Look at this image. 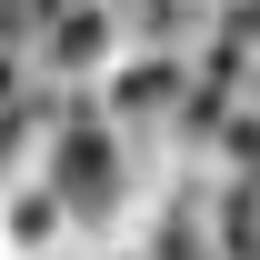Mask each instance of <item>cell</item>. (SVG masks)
<instances>
[{"mask_svg":"<svg viewBox=\"0 0 260 260\" xmlns=\"http://www.w3.org/2000/svg\"><path fill=\"white\" fill-rule=\"evenodd\" d=\"M110 120L140 140V130H180V110H190V70H180V50H140V60L110 70Z\"/></svg>","mask_w":260,"mask_h":260,"instance_id":"obj_1","label":"cell"},{"mask_svg":"<svg viewBox=\"0 0 260 260\" xmlns=\"http://www.w3.org/2000/svg\"><path fill=\"white\" fill-rule=\"evenodd\" d=\"M110 40H120V10H110V0H70L60 20H50V40H40V80L80 90V70L110 60Z\"/></svg>","mask_w":260,"mask_h":260,"instance_id":"obj_2","label":"cell"},{"mask_svg":"<svg viewBox=\"0 0 260 260\" xmlns=\"http://www.w3.org/2000/svg\"><path fill=\"white\" fill-rule=\"evenodd\" d=\"M110 10H120V30H140L150 50H180L190 20H200V0H110Z\"/></svg>","mask_w":260,"mask_h":260,"instance_id":"obj_3","label":"cell"},{"mask_svg":"<svg viewBox=\"0 0 260 260\" xmlns=\"http://www.w3.org/2000/svg\"><path fill=\"white\" fill-rule=\"evenodd\" d=\"M10 230H20V250H50V240L80 230V220H70V200L50 190V180H20V220H10Z\"/></svg>","mask_w":260,"mask_h":260,"instance_id":"obj_4","label":"cell"}]
</instances>
